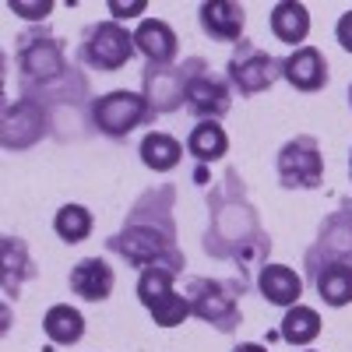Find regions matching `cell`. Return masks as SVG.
<instances>
[{"instance_id": "obj_9", "label": "cell", "mask_w": 352, "mask_h": 352, "mask_svg": "<svg viewBox=\"0 0 352 352\" xmlns=\"http://www.w3.org/2000/svg\"><path fill=\"white\" fill-rule=\"evenodd\" d=\"M184 106L190 116L201 120H222L232 106V85L219 74H212V67L201 60V56H190V78L184 88Z\"/></svg>"}, {"instance_id": "obj_24", "label": "cell", "mask_w": 352, "mask_h": 352, "mask_svg": "<svg viewBox=\"0 0 352 352\" xmlns=\"http://www.w3.org/2000/svg\"><path fill=\"white\" fill-rule=\"evenodd\" d=\"M226 152H229V134L219 127V120H201L187 134V155H194L197 162H219Z\"/></svg>"}, {"instance_id": "obj_12", "label": "cell", "mask_w": 352, "mask_h": 352, "mask_svg": "<svg viewBox=\"0 0 352 352\" xmlns=\"http://www.w3.org/2000/svg\"><path fill=\"white\" fill-rule=\"evenodd\" d=\"M320 261H349L352 264V212H335L317 232V243L307 250V268Z\"/></svg>"}, {"instance_id": "obj_1", "label": "cell", "mask_w": 352, "mask_h": 352, "mask_svg": "<svg viewBox=\"0 0 352 352\" xmlns=\"http://www.w3.org/2000/svg\"><path fill=\"white\" fill-rule=\"evenodd\" d=\"M173 204H176V190L169 184L144 190L134 208L127 212V222L120 232H113L106 240V247L113 254H120L124 261H131L134 268H166L180 275L187 268V261L176 247V222H173Z\"/></svg>"}, {"instance_id": "obj_2", "label": "cell", "mask_w": 352, "mask_h": 352, "mask_svg": "<svg viewBox=\"0 0 352 352\" xmlns=\"http://www.w3.org/2000/svg\"><path fill=\"white\" fill-rule=\"evenodd\" d=\"M208 208L212 222L204 232V250L219 261L240 264V272H247L250 264H261L272 240L257 219V208L247 201V187L236 173H226L219 180V187L208 194Z\"/></svg>"}, {"instance_id": "obj_6", "label": "cell", "mask_w": 352, "mask_h": 352, "mask_svg": "<svg viewBox=\"0 0 352 352\" xmlns=\"http://www.w3.org/2000/svg\"><path fill=\"white\" fill-rule=\"evenodd\" d=\"M282 78V60L272 56L268 50H261L254 43H236L226 60V81L236 88L240 96H261Z\"/></svg>"}, {"instance_id": "obj_31", "label": "cell", "mask_w": 352, "mask_h": 352, "mask_svg": "<svg viewBox=\"0 0 352 352\" xmlns=\"http://www.w3.org/2000/svg\"><path fill=\"white\" fill-rule=\"evenodd\" d=\"M232 352H268V349H264V345H257V342H240V345L232 349Z\"/></svg>"}, {"instance_id": "obj_28", "label": "cell", "mask_w": 352, "mask_h": 352, "mask_svg": "<svg viewBox=\"0 0 352 352\" xmlns=\"http://www.w3.org/2000/svg\"><path fill=\"white\" fill-rule=\"evenodd\" d=\"M14 14L28 18V21H46V14L53 11V0H32V4H25V0H11L8 4Z\"/></svg>"}, {"instance_id": "obj_5", "label": "cell", "mask_w": 352, "mask_h": 352, "mask_svg": "<svg viewBox=\"0 0 352 352\" xmlns=\"http://www.w3.org/2000/svg\"><path fill=\"white\" fill-rule=\"evenodd\" d=\"M134 50H138L134 32H127L120 21H96V25L85 28L78 56H81V64H88L92 71L113 74V71H124L131 64Z\"/></svg>"}, {"instance_id": "obj_15", "label": "cell", "mask_w": 352, "mask_h": 352, "mask_svg": "<svg viewBox=\"0 0 352 352\" xmlns=\"http://www.w3.org/2000/svg\"><path fill=\"white\" fill-rule=\"evenodd\" d=\"M204 36L215 43H243V28H247V11L243 4H232V0H208L197 11Z\"/></svg>"}, {"instance_id": "obj_11", "label": "cell", "mask_w": 352, "mask_h": 352, "mask_svg": "<svg viewBox=\"0 0 352 352\" xmlns=\"http://www.w3.org/2000/svg\"><path fill=\"white\" fill-rule=\"evenodd\" d=\"M190 78V60L184 64H169V67H148L141 78L144 99H148L152 113H176L184 106V88Z\"/></svg>"}, {"instance_id": "obj_23", "label": "cell", "mask_w": 352, "mask_h": 352, "mask_svg": "<svg viewBox=\"0 0 352 352\" xmlns=\"http://www.w3.org/2000/svg\"><path fill=\"white\" fill-rule=\"evenodd\" d=\"M278 335H282V342H289V345L307 349V345L317 342V335H320V314H317L314 307H303V303L289 307L285 317H282V324H278Z\"/></svg>"}, {"instance_id": "obj_18", "label": "cell", "mask_w": 352, "mask_h": 352, "mask_svg": "<svg viewBox=\"0 0 352 352\" xmlns=\"http://www.w3.org/2000/svg\"><path fill=\"white\" fill-rule=\"evenodd\" d=\"M257 292L272 307H296L303 296V278L289 268V264H261L257 272Z\"/></svg>"}, {"instance_id": "obj_29", "label": "cell", "mask_w": 352, "mask_h": 352, "mask_svg": "<svg viewBox=\"0 0 352 352\" xmlns=\"http://www.w3.org/2000/svg\"><path fill=\"white\" fill-rule=\"evenodd\" d=\"M335 39H338V46H342L345 53H352V11H345V14L338 18V25H335Z\"/></svg>"}, {"instance_id": "obj_7", "label": "cell", "mask_w": 352, "mask_h": 352, "mask_svg": "<svg viewBox=\"0 0 352 352\" xmlns=\"http://www.w3.org/2000/svg\"><path fill=\"white\" fill-rule=\"evenodd\" d=\"M88 113H92V124L99 127V134H106V138H127L134 127L155 120L144 92H127V88H116V92L92 99Z\"/></svg>"}, {"instance_id": "obj_30", "label": "cell", "mask_w": 352, "mask_h": 352, "mask_svg": "<svg viewBox=\"0 0 352 352\" xmlns=\"http://www.w3.org/2000/svg\"><path fill=\"white\" fill-rule=\"evenodd\" d=\"M144 8H148L144 0H134V4H120V0H109V11H113L116 18H134V14H141ZM116 18H113V21H116Z\"/></svg>"}, {"instance_id": "obj_14", "label": "cell", "mask_w": 352, "mask_h": 352, "mask_svg": "<svg viewBox=\"0 0 352 352\" xmlns=\"http://www.w3.org/2000/svg\"><path fill=\"white\" fill-rule=\"evenodd\" d=\"M282 78L296 92H320L328 85V60L317 46H300L282 60Z\"/></svg>"}, {"instance_id": "obj_10", "label": "cell", "mask_w": 352, "mask_h": 352, "mask_svg": "<svg viewBox=\"0 0 352 352\" xmlns=\"http://www.w3.org/2000/svg\"><path fill=\"white\" fill-rule=\"evenodd\" d=\"M43 134H46V106L32 92H25L14 106L4 109V134H0V141H4L8 152L32 148Z\"/></svg>"}, {"instance_id": "obj_3", "label": "cell", "mask_w": 352, "mask_h": 352, "mask_svg": "<svg viewBox=\"0 0 352 352\" xmlns=\"http://www.w3.org/2000/svg\"><path fill=\"white\" fill-rule=\"evenodd\" d=\"M14 60H18V74L25 81V88L32 85H56L64 81L67 71V53H64V39H56L46 25L39 28H25L14 39Z\"/></svg>"}, {"instance_id": "obj_26", "label": "cell", "mask_w": 352, "mask_h": 352, "mask_svg": "<svg viewBox=\"0 0 352 352\" xmlns=\"http://www.w3.org/2000/svg\"><path fill=\"white\" fill-rule=\"evenodd\" d=\"M173 278L176 272H166V268H144L141 278H138V300L144 310H152L162 296H169L173 292Z\"/></svg>"}, {"instance_id": "obj_27", "label": "cell", "mask_w": 352, "mask_h": 352, "mask_svg": "<svg viewBox=\"0 0 352 352\" xmlns=\"http://www.w3.org/2000/svg\"><path fill=\"white\" fill-rule=\"evenodd\" d=\"M148 314L155 317L159 328H176V324H184V320L190 317V303H187V296H180V292L173 289L169 296H162Z\"/></svg>"}, {"instance_id": "obj_21", "label": "cell", "mask_w": 352, "mask_h": 352, "mask_svg": "<svg viewBox=\"0 0 352 352\" xmlns=\"http://www.w3.org/2000/svg\"><path fill=\"white\" fill-rule=\"evenodd\" d=\"M43 335L53 345H78L85 338V317L71 303H56L43 314Z\"/></svg>"}, {"instance_id": "obj_34", "label": "cell", "mask_w": 352, "mask_h": 352, "mask_svg": "<svg viewBox=\"0 0 352 352\" xmlns=\"http://www.w3.org/2000/svg\"><path fill=\"white\" fill-rule=\"evenodd\" d=\"M307 352H310V349H307Z\"/></svg>"}, {"instance_id": "obj_25", "label": "cell", "mask_w": 352, "mask_h": 352, "mask_svg": "<svg viewBox=\"0 0 352 352\" xmlns=\"http://www.w3.org/2000/svg\"><path fill=\"white\" fill-rule=\"evenodd\" d=\"M53 232L64 243H85L92 236V212H88L85 204H64V208L53 215Z\"/></svg>"}, {"instance_id": "obj_20", "label": "cell", "mask_w": 352, "mask_h": 352, "mask_svg": "<svg viewBox=\"0 0 352 352\" xmlns=\"http://www.w3.org/2000/svg\"><path fill=\"white\" fill-rule=\"evenodd\" d=\"M268 25H272L278 43H289V46L300 50V43H307V36H310V11L300 0H282V4L272 8Z\"/></svg>"}, {"instance_id": "obj_8", "label": "cell", "mask_w": 352, "mask_h": 352, "mask_svg": "<svg viewBox=\"0 0 352 352\" xmlns=\"http://www.w3.org/2000/svg\"><path fill=\"white\" fill-rule=\"evenodd\" d=\"M275 173H278V184L289 190H317L324 184V155H320L317 138L310 134L289 138L278 148Z\"/></svg>"}, {"instance_id": "obj_32", "label": "cell", "mask_w": 352, "mask_h": 352, "mask_svg": "<svg viewBox=\"0 0 352 352\" xmlns=\"http://www.w3.org/2000/svg\"><path fill=\"white\" fill-rule=\"evenodd\" d=\"M349 106H352V85H349Z\"/></svg>"}, {"instance_id": "obj_22", "label": "cell", "mask_w": 352, "mask_h": 352, "mask_svg": "<svg viewBox=\"0 0 352 352\" xmlns=\"http://www.w3.org/2000/svg\"><path fill=\"white\" fill-rule=\"evenodd\" d=\"M138 155H141L144 166L155 169V173H173L176 166H180V159H184V144L176 141L173 134H166V131H152V134H144Z\"/></svg>"}, {"instance_id": "obj_4", "label": "cell", "mask_w": 352, "mask_h": 352, "mask_svg": "<svg viewBox=\"0 0 352 352\" xmlns=\"http://www.w3.org/2000/svg\"><path fill=\"white\" fill-rule=\"evenodd\" d=\"M240 292H243V282H222V278H190L187 282V303H190V314L204 324H212L215 331L222 335H232L240 328Z\"/></svg>"}, {"instance_id": "obj_33", "label": "cell", "mask_w": 352, "mask_h": 352, "mask_svg": "<svg viewBox=\"0 0 352 352\" xmlns=\"http://www.w3.org/2000/svg\"><path fill=\"white\" fill-rule=\"evenodd\" d=\"M349 173H352V152H349Z\"/></svg>"}, {"instance_id": "obj_16", "label": "cell", "mask_w": 352, "mask_h": 352, "mask_svg": "<svg viewBox=\"0 0 352 352\" xmlns=\"http://www.w3.org/2000/svg\"><path fill=\"white\" fill-rule=\"evenodd\" d=\"M36 278V261L28 254L25 240L18 236H4L0 240V285H4V296L18 300V292L25 282Z\"/></svg>"}, {"instance_id": "obj_19", "label": "cell", "mask_w": 352, "mask_h": 352, "mask_svg": "<svg viewBox=\"0 0 352 352\" xmlns=\"http://www.w3.org/2000/svg\"><path fill=\"white\" fill-rule=\"evenodd\" d=\"M314 275L317 296L328 307H349L352 303V264L349 261H320L307 268Z\"/></svg>"}, {"instance_id": "obj_13", "label": "cell", "mask_w": 352, "mask_h": 352, "mask_svg": "<svg viewBox=\"0 0 352 352\" xmlns=\"http://www.w3.org/2000/svg\"><path fill=\"white\" fill-rule=\"evenodd\" d=\"M134 46L148 60V67H169L180 53V39H176L173 25L162 18H144L134 28Z\"/></svg>"}, {"instance_id": "obj_17", "label": "cell", "mask_w": 352, "mask_h": 352, "mask_svg": "<svg viewBox=\"0 0 352 352\" xmlns=\"http://www.w3.org/2000/svg\"><path fill=\"white\" fill-rule=\"evenodd\" d=\"M116 285V272L102 257H85L71 268V292L88 303H102L109 300V292Z\"/></svg>"}]
</instances>
